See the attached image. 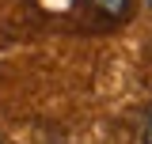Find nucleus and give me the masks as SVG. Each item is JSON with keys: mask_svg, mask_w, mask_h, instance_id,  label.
Instances as JSON below:
<instances>
[{"mask_svg": "<svg viewBox=\"0 0 152 144\" xmlns=\"http://www.w3.org/2000/svg\"><path fill=\"white\" fill-rule=\"evenodd\" d=\"M0 144H4V140H0Z\"/></svg>", "mask_w": 152, "mask_h": 144, "instance_id": "20e7f679", "label": "nucleus"}, {"mask_svg": "<svg viewBox=\"0 0 152 144\" xmlns=\"http://www.w3.org/2000/svg\"><path fill=\"white\" fill-rule=\"evenodd\" d=\"M141 144H152V110H148V118H145V129H141Z\"/></svg>", "mask_w": 152, "mask_h": 144, "instance_id": "f03ea898", "label": "nucleus"}, {"mask_svg": "<svg viewBox=\"0 0 152 144\" xmlns=\"http://www.w3.org/2000/svg\"><path fill=\"white\" fill-rule=\"evenodd\" d=\"M148 4H152V0H148Z\"/></svg>", "mask_w": 152, "mask_h": 144, "instance_id": "7ed1b4c3", "label": "nucleus"}, {"mask_svg": "<svg viewBox=\"0 0 152 144\" xmlns=\"http://www.w3.org/2000/svg\"><path fill=\"white\" fill-rule=\"evenodd\" d=\"M88 8L99 12L103 19H122L129 12V0H88Z\"/></svg>", "mask_w": 152, "mask_h": 144, "instance_id": "f257e3e1", "label": "nucleus"}]
</instances>
